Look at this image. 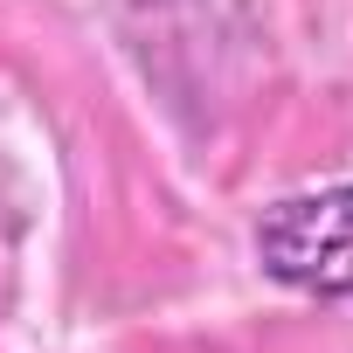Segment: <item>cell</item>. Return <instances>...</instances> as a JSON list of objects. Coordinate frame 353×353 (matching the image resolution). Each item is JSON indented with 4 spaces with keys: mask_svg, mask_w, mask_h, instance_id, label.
<instances>
[{
    "mask_svg": "<svg viewBox=\"0 0 353 353\" xmlns=\"http://www.w3.org/2000/svg\"><path fill=\"white\" fill-rule=\"evenodd\" d=\"M256 263L263 277L312 291V298H353V181L284 194L256 222Z\"/></svg>",
    "mask_w": 353,
    "mask_h": 353,
    "instance_id": "6da1fadb",
    "label": "cell"
}]
</instances>
